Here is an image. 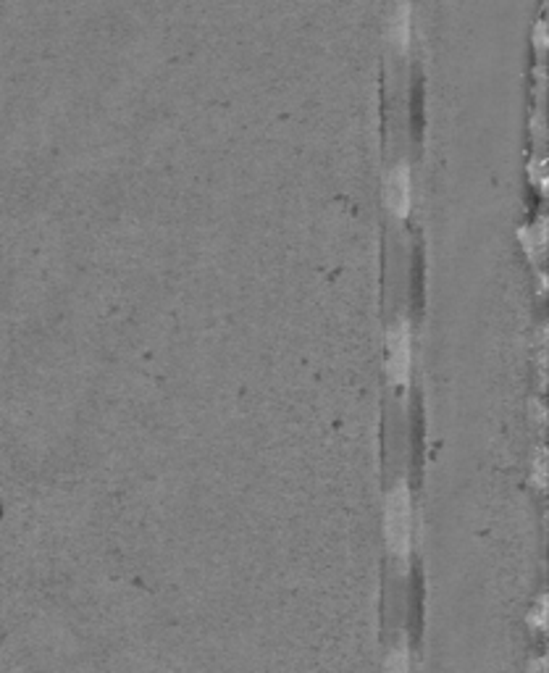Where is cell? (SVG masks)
Segmentation results:
<instances>
[{"label": "cell", "mask_w": 549, "mask_h": 673, "mask_svg": "<svg viewBox=\"0 0 549 673\" xmlns=\"http://www.w3.org/2000/svg\"><path fill=\"white\" fill-rule=\"evenodd\" d=\"M387 347H389V376L397 387H405L410 381V327L407 321H397L389 335H387Z\"/></svg>", "instance_id": "cell-1"}, {"label": "cell", "mask_w": 549, "mask_h": 673, "mask_svg": "<svg viewBox=\"0 0 549 673\" xmlns=\"http://www.w3.org/2000/svg\"><path fill=\"white\" fill-rule=\"evenodd\" d=\"M413 203V182H410V169L407 163H397L387 179V205L397 222L407 219Z\"/></svg>", "instance_id": "cell-2"}, {"label": "cell", "mask_w": 549, "mask_h": 673, "mask_svg": "<svg viewBox=\"0 0 549 673\" xmlns=\"http://www.w3.org/2000/svg\"><path fill=\"white\" fill-rule=\"evenodd\" d=\"M389 534L397 545V550H405L407 534H410V505L405 489H397L392 503H389Z\"/></svg>", "instance_id": "cell-3"}, {"label": "cell", "mask_w": 549, "mask_h": 673, "mask_svg": "<svg viewBox=\"0 0 549 673\" xmlns=\"http://www.w3.org/2000/svg\"><path fill=\"white\" fill-rule=\"evenodd\" d=\"M410 16H413V8L407 0H403L392 16V42H395L397 53H403V56L410 48Z\"/></svg>", "instance_id": "cell-4"}, {"label": "cell", "mask_w": 549, "mask_h": 673, "mask_svg": "<svg viewBox=\"0 0 549 673\" xmlns=\"http://www.w3.org/2000/svg\"><path fill=\"white\" fill-rule=\"evenodd\" d=\"M387 673H407V666H405L403 655H395V658H392V663H389Z\"/></svg>", "instance_id": "cell-5"}]
</instances>
